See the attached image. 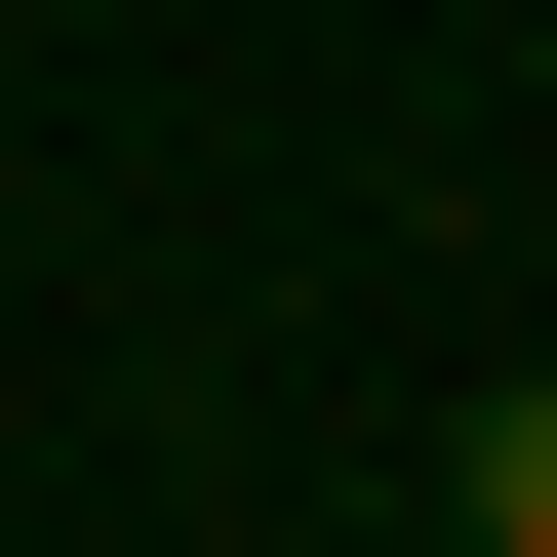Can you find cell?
<instances>
[{"instance_id": "obj_1", "label": "cell", "mask_w": 557, "mask_h": 557, "mask_svg": "<svg viewBox=\"0 0 557 557\" xmlns=\"http://www.w3.org/2000/svg\"><path fill=\"white\" fill-rule=\"evenodd\" d=\"M438 518H478V557H557V359H518V398L438 438Z\"/></svg>"}]
</instances>
